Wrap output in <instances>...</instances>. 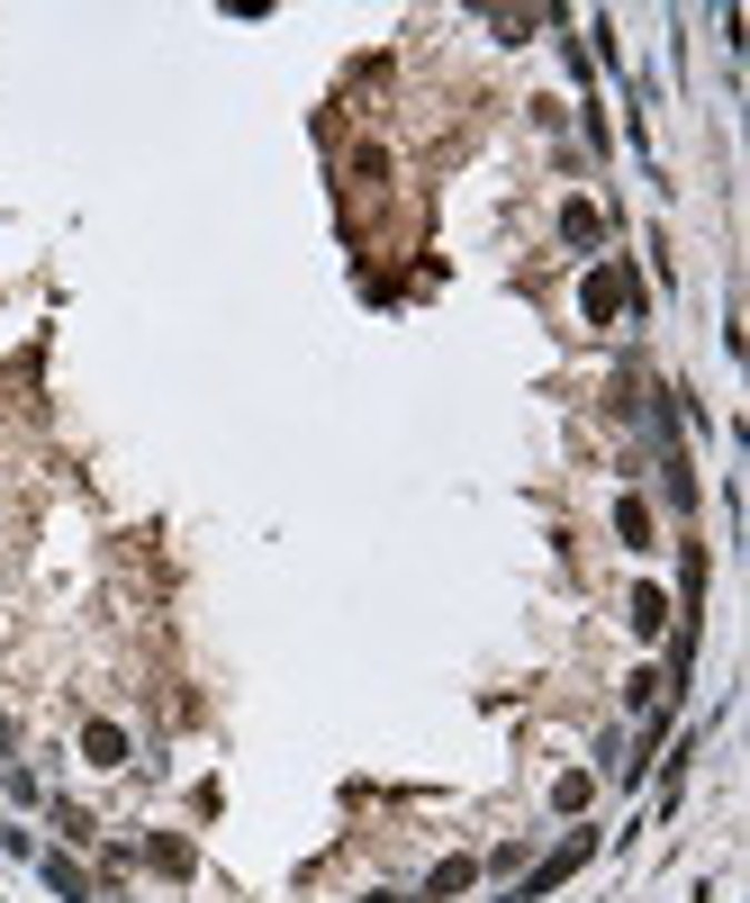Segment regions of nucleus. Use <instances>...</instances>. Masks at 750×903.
I'll return each mask as SVG.
<instances>
[{"label": "nucleus", "instance_id": "obj_3", "mask_svg": "<svg viewBox=\"0 0 750 903\" xmlns=\"http://www.w3.org/2000/svg\"><path fill=\"white\" fill-rule=\"evenodd\" d=\"M82 750L100 759V769H118V759H127V732H118V723H91V732H82Z\"/></svg>", "mask_w": 750, "mask_h": 903}, {"label": "nucleus", "instance_id": "obj_4", "mask_svg": "<svg viewBox=\"0 0 750 903\" xmlns=\"http://www.w3.org/2000/svg\"><path fill=\"white\" fill-rule=\"evenodd\" d=\"M616 533H624L633 551H651V506H642V498H624V506H616Z\"/></svg>", "mask_w": 750, "mask_h": 903}, {"label": "nucleus", "instance_id": "obj_6", "mask_svg": "<svg viewBox=\"0 0 750 903\" xmlns=\"http://www.w3.org/2000/svg\"><path fill=\"white\" fill-rule=\"evenodd\" d=\"M146 859H154L163 876H190V841H146Z\"/></svg>", "mask_w": 750, "mask_h": 903}, {"label": "nucleus", "instance_id": "obj_2", "mask_svg": "<svg viewBox=\"0 0 750 903\" xmlns=\"http://www.w3.org/2000/svg\"><path fill=\"white\" fill-rule=\"evenodd\" d=\"M561 235H570V244H597V235H606V218H597L588 199H570V208H561Z\"/></svg>", "mask_w": 750, "mask_h": 903}, {"label": "nucleus", "instance_id": "obj_1", "mask_svg": "<svg viewBox=\"0 0 750 903\" xmlns=\"http://www.w3.org/2000/svg\"><path fill=\"white\" fill-rule=\"evenodd\" d=\"M624 299H633V271H616V262H606V271H597V281H588V317L606 325V317H616Z\"/></svg>", "mask_w": 750, "mask_h": 903}, {"label": "nucleus", "instance_id": "obj_5", "mask_svg": "<svg viewBox=\"0 0 750 903\" xmlns=\"http://www.w3.org/2000/svg\"><path fill=\"white\" fill-rule=\"evenodd\" d=\"M660 623H669V596L642 588V596H633V633H660Z\"/></svg>", "mask_w": 750, "mask_h": 903}]
</instances>
